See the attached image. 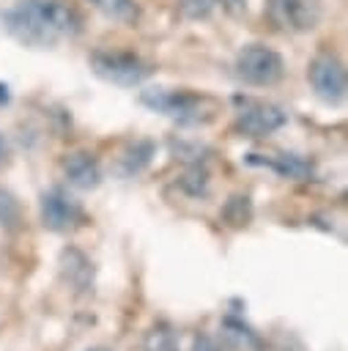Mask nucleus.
<instances>
[{
    "label": "nucleus",
    "mask_w": 348,
    "mask_h": 351,
    "mask_svg": "<svg viewBox=\"0 0 348 351\" xmlns=\"http://www.w3.org/2000/svg\"><path fill=\"white\" fill-rule=\"evenodd\" d=\"M5 33L30 49H52L82 33V16L66 0H16L3 11Z\"/></svg>",
    "instance_id": "1"
},
{
    "label": "nucleus",
    "mask_w": 348,
    "mask_h": 351,
    "mask_svg": "<svg viewBox=\"0 0 348 351\" xmlns=\"http://www.w3.org/2000/svg\"><path fill=\"white\" fill-rule=\"evenodd\" d=\"M140 104L151 112H159L181 126H203L216 118V101L203 93L175 90V88H145L140 90Z\"/></svg>",
    "instance_id": "2"
},
{
    "label": "nucleus",
    "mask_w": 348,
    "mask_h": 351,
    "mask_svg": "<svg viewBox=\"0 0 348 351\" xmlns=\"http://www.w3.org/2000/svg\"><path fill=\"white\" fill-rule=\"evenodd\" d=\"M88 66L99 80H104L110 85H118V88H137L153 74V66L145 58H140L137 52H129V49L99 47L88 55Z\"/></svg>",
    "instance_id": "3"
},
{
    "label": "nucleus",
    "mask_w": 348,
    "mask_h": 351,
    "mask_svg": "<svg viewBox=\"0 0 348 351\" xmlns=\"http://www.w3.org/2000/svg\"><path fill=\"white\" fill-rule=\"evenodd\" d=\"M236 77L249 88H274L285 77V60L266 44H244L233 60Z\"/></svg>",
    "instance_id": "4"
},
{
    "label": "nucleus",
    "mask_w": 348,
    "mask_h": 351,
    "mask_svg": "<svg viewBox=\"0 0 348 351\" xmlns=\"http://www.w3.org/2000/svg\"><path fill=\"white\" fill-rule=\"evenodd\" d=\"M236 132L241 137H269L274 132H279L288 123V112L266 99H252V96H236Z\"/></svg>",
    "instance_id": "5"
},
{
    "label": "nucleus",
    "mask_w": 348,
    "mask_h": 351,
    "mask_svg": "<svg viewBox=\"0 0 348 351\" xmlns=\"http://www.w3.org/2000/svg\"><path fill=\"white\" fill-rule=\"evenodd\" d=\"M307 80L312 85V93L323 104L337 107L345 101V90H348L345 66L334 52H318L307 66Z\"/></svg>",
    "instance_id": "6"
},
{
    "label": "nucleus",
    "mask_w": 348,
    "mask_h": 351,
    "mask_svg": "<svg viewBox=\"0 0 348 351\" xmlns=\"http://www.w3.org/2000/svg\"><path fill=\"white\" fill-rule=\"evenodd\" d=\"M38 214H41V225L52 233H66L85 222V211L79 200H74L63 186H49L41 192Z\"/></svg>",
    "instance_id": "7"
},
{
    "label": "nucleus",
    "mask_w": 348,
    "mask_h": 351,
    "mask_svg": "<svg viewBox=\"0 0 348 351\" xmlns=\"http://www.w3.org/2000/svg\"><path fill=\"white\" fill-rule=\"evenodd\" d=\"M244 165L271 170L279 178H290V181H307L315 173L312 159L293 154V151H269V154L266 151H249V154H244Z\"/></svg>",
    "instance_id": "8"
},
{
    "label": "nucleus",
    "mask_w": 348,
    "mask_h": 351,
    "mask_svg": "<svg viewBox=\"0 0 348 351\" xmlns=\"http://www.w3.org/2000/svg\"><path fill=\"white\" fill-rule=\"evenodd\" d=\"M266 8L271 22L285 33H307L321 19V8L315 0H269Z\"/></svg>",
    "instance_id": "9"
},
{
    "label": "nucleus",
    "mask_w": 348,
    "mask_h": 351,
    "mask_svg": "<svg viewBox=\"0 0 348 351\" xmlns=\"http://www.w3.org/2000/svg\"><path fill=\"white\" fill-rule=\"evenodd\" d=\"M63 176L74 189H82V192L96 189L101 184V167L96 156L88 151H71L63 159Z\"/></svg>",
    "instance_id": "10"
},
{
    "label": "nucleus",
    "mask_w": 348,
    "mask_h": 351,
    "mask_svg": "<svg viewBox=\"0 0 348 351\" xmlns=\"http://www.w3.org/2000/svg\"><path fill=\"white\" fill-rule=\"evenodd\" d=\"M222 335L227 337V343L236 351H263V343L258 337V332L244 321V315L238 313H227L222 318Z\"/></svg>",
    "instance_id": "11"
},
{
    "label": "nucleus",
    "mask_w": 348,
    "mask_h": 351,
    "mask_svg": "<svg viewBox=\"0 0 348 351\" xmlns=\"http://www.w3.org/2000/svg\"><path fill=\"white\" fill-rule=\"evenodd\" d=\"M156 154V143L153 140H134L123 148V154L118 156V176L123 178H132V176H140L151 159Z\"/></svg>",
    "instance_id": "12"
},
{
    "label": "nucleus",
    "mask_w": 348,
    "mask_h": 351,
    "mask_svg": "<svg viewBox=\"0 0 348 351\" xmlns=\"http://www.w3.org/2000/svg\"><path fill=\"white\" fill-rule=\"evenodd\" d=\"M60 266L66 271V277L71 280V285L88 291L93 285V269H90V261L79 252V250H63L60 255Z\"/></svg>",
    "instance_id": "13"
},
{
    "label": "nucleus",
    "mask_w": 348,
    "mask_h": 351,
    "mask_svg": "<svg viewBox=\"0 0 348 351\" xmlns=\"http://www.w3.org/2000/svg\"><path fill=\"white\" fill-rule=\"evenodd\" d=\"M101 16L121 22V25H134L140 19V5L134 0H88Z\"/></svg>",
    "instance_id": "14"
},
{
    "label": "nucleus",
    "mask_w": 348,
    "mask_h": 351,
    "mask_svg": "<svg viewBox=\"0 0 348 351\" xmlns=\"http://www.w3.org/2000/svg\"><path fill=\"white\" fill-rule=\"evenodd\" d=\"M142 351H178V332L170 324H156L142 340Z\"/></svg>",
    "instance_id": "15"
},
{
    "label": "nucleus",
    "mask_w": 348,
    "mask_h": 351,
    "mask_svg": "<svg viewBox=\"0 0 348 351\" xmlns=\"http://www.w3.org/2000/svg\"><path fill=\"white\" fill-rule=\"evenodd\" d=\"M22 225V203L16 195L5 186H0V228L3 230H16Z\"/></svg>",
    "instance_id": "16"
},
{
    "label": "nucleus",
    "mask_w": 348,
    "mask_h": 351,
    "mask_svg": "<svg viewBox=\"0 0 348 351\" xmlns=\"http://www.w3.org/2000/svg\"><path fill=\"white\" fill-rule=\"evenodd\" d=\"M222 217L233 225V228H244L249 225V217H252V206H249V197L247 195H233L222 211Z\"/></svg>",
    "instance_id": "17"
},
{
    "label": "nucleus",
    "mask_w": 348,
    "mask_h": 351,
    "mask_svg": "<svg viewBox=\"0 0 348 351\" xmlns=\"http://www.w3.org/2000/svg\"><path fill=\"white\" fill-rule=\"evenodd\" d=\"M192 351H222V346L216 340H211L208 335H197L192 340Z\"/></svg>",
    "instance_id": "18"
},
{
    "label": "nucleus",
    "mask_w": 348,
    "mask_h": 351,
    "mask_svg": "<svg viewBox=\"0 0 348 351\" xmlns=\"http://www.w3.org/2000/svg\"><path fill=\"white\" fill-rule=\"evenodd\" d=\"M214 3H219L227 14H244L247 11V0H214Z\"/></svg>",
    "instance_id": "19"
},
{
    "label": "nucleus",
    "mask_w": 348,
    "mask_h": 351,
    "mask_svg": "<svg viewBox=\"0 0 348 351\" xmlns=\"http://www.w3.org/2000/svg\"><path fill=\"white\" fill-rule=\"evenodd\" d=\"M8 159V143H5V137H3V132H0V165Z\"/></svg>",
    "instance_id": "20"
},
{
    "label": "nucleus",
    "mask_w": 348,
    "mask_h": 351,
    "mask_svg": "<svg viewBox=\"0 0 348 351\" xmlns=\"http://www.w3.org/2000/svg\"><path fill=\"white\" fill-rule=\"evenodd\" d=\"M0 104H8V88L0 85Z\"/></svg>",
    "instance_id": "21"
},
{
    "label": "nucleus",
    "mask_w": 348,
    "mask_h": 351,
    "mask_svg": "<svg viewBox=\"0 0 348 351\" xmlns=\"http://www.w3.org/2000/svg\"><path fill=\"white\" fill-rule=\"evenodd\" d=\"M88 351H110V348H101V346H96V348H88Z\"/></svg>",
    "instance_id": "22"
}]
</instances>
